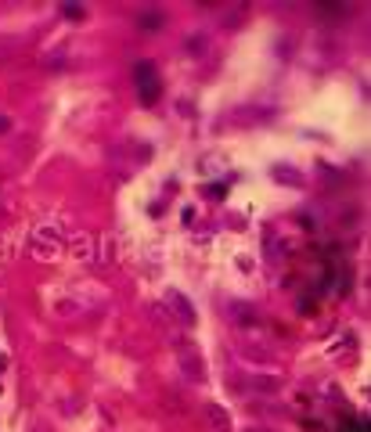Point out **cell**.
Instances as JSON below:
<instances>
[{"label": "cell", "mask_w": 371, "mask_h": 432, "mask_svg": "<svg viewBox=\"0 0 371 432\" xmlns=\"http://www.w3.org/2000/svg\"><path fill=\"white\" fill-rule=\"evenodd\" d=\"M177 357H181V367H184V374L191 378V382H205V364H202V357L195 350L177 346Z\"/></svg>", "instance_id": "5"}, {"label": "cell", "mask_w": 371, "mask_h": 432, "mask_svg": "<svg viewBox=\"0 0 371 432\" xmlns=\"http://www.w3.org/2000/svg\"><path fill=\"white\" fill-rule=\"evenodd\" d=\"M134 87H137V97L141 104H155L158 94H163V83H158V72L151 62H137L134 65Z\"/></svg>", "instance_id": "1"}, {"label": "cell", "mask_w": 371, "mask_h": 432, "mask_svg": "<svg viewBox=\"0 0 371 432\" xmlns=\"http://www.w3.org/2000/svg\"><path fill=\"white\" fill-rule=\"evenodd\" d=\"M33 252H36L40 259H55V256L62 252V238H58L55 231H36V234H33Z\"/></svg>", "instance_id": "4"}, {"label": "cell", "mask_w": 371, "mask_h": 432, "mask_svg": "<svg viewBox=\"0 0 371 432\" xmlns=\"http://www.w3.org/2000/svg\"><path fill=\"white\" fill-rule=\"evenodd\" d=\"M62 15H65V18H76V22H80V18H83L87 11H83V4H62Z\"/></svg>", "instance_id": "11"}, {"label": "cell", "mask_w": 371, "mask_h": 432, "mask_svg": "<svg viewBox=\"0 0 371 432\" xmlns=\"http://www.w3.org/2000/svg\"><path fill=\"white\" fill-rule=\"evenodd\" d=\"M245 432H271V428H267V425H249Z\"/></svg>", "instance_id": "15"}, {"label": "cell", "mask_w": 371, "mask_h": 432, "mask_svg": "<svg viewBox=\"0 0 371 432\" xmlns=\"http://www.w3.org/2000/svg\"><path fill=\"white\" fill-rule=\"evenodd\" d=\"M227 317H231L235 328H259L256 306H249V303H231V306H227Z\"/></svg>", "instance_id": "6"}, {"label": "cell", "mask_w": 371, "mask_h": 432, "mask_svg": "<svg viewBox=\"0 0 371 432\" xmlns=\"http://www.w3.org/2000/svg\"><path fill=\"white\" fill-rule=\"evenodd\" d=\"M8 130H11V119H8L4 112H0V134H8Z\"/></svg>", "instance_id": "14"}, {"label": "cell", "mask_w": 371, "mask_h": 432, "mask_svg": "<svg viewBox=\"0 0 371 432\" xmlns=\"http://www.w3.org/2000/svg\"><path fill=\"white\" fill-rule=\"evenodd\" d=\"M317 11H321V15H343L346 8L343 4H317Z\"/></svg>", "instance_id": "13"}, {"label": "cell", "mask_w": 371, "mask_h": 432, "mask_svg": "<svg viewBox=\"0 0 371 432\" xmlns=\"http://www.w3.org/2000/svg\"><path fill=\"white\" fill-rule=\"evenodd\" d=\"M166 306L173 310V317L181 320V324H188V328H195V320H198V313H195V306H191V299L181 292V288H170L166 292Z\"/></svg>", "instance_id": "2"}, {"label": "cell", "mask_w": 371, "mask_h": 432, "mask_svg": "<svg viewBox=\"0 0 371 432\" xmlns=\"http://www.w3.org/2000/svg\"><path fill=\"white\" fill-rule=\"evenodd\" d=\"M184 47H188V54H202V50H205V40H202V36H188Z\"/></svg>", "instance_id": "12"}, {"label": "cell", "mask_w": 371, "mask_h": 432, "mask_svg": "<svg viewBox=\"0 0 371 432\" xmlns=\"http://www.w3.org/2000/svg\"><path fill=\"white\" fill-rule=\"evenodd\" d=\"M4 367H8V360H4V357H0V371H4Z\"/></svg>", "instance_id": "16"}, {"label": "cell", "mask_w": 371, "mask_h": 432, "mask_svg": "<svg viewBox=\"0 0 371 432\" xmlns=\"http://www.w3.org/2000/svg\"><path fill=\"white\" fill-rule=\"evenodd\" d=\"M245 386H249V393H259V396H274V393H281V386H285V378L281 374H245Z\"/></svg>", "instance_id": "3"}, {"label": "cell", "mask_w": 371, "mask_h": 432, "mask_svg": "<svg viewBox=\"0 0 371 432\" xmlns=\"http://www.w3.org/2000/svg\"><path fill=\"white\" fill-rule=\"evenodd\" d=\"M245 15H249V8H245V4H242L238 11H231V15L220 22V26H224V33H238V26H242V18H245Z\"/></svg>", "instance_id": "10"}, {"label": "cell", "mask_w": 371, "mask_h": 432, "mask_svg": "<svg viewBox=\"0 0 371 432\" xmlns=\"http://www.w3.org/2000/svg\"><path fill=\"white\" fill-rule=\"evenodd\" d=\"M242 360H249V364H263V367H274L278 360H274V353H267V350H259V346H238L235 350Z\"/></svg>", "instance_id": "9"}, {"label": "cell", "mask_w": 371, "mask_h": 432, "mask_svg": "<svg viewBox=\"0 0 371 432\" xmlns=\"http://www.w3.org/2000/svg\"><path fill=\"white\" fill-rule=\"evenodd\" d=\"M205 425H209V432H235L231 414L220 404H205Z\"/></svg>", "instance_id": "7"}, {"label": "cell", "mask_w": 371, "mask_h": 432, "mask_svg": "<svg viewBox=\"0 0 371 432\" xmlns=\"http://www.w3.org/2000/svg\"><path fill=\"white\" fill-rule=\"evenodd\" d=\"M134 26H137V33L151 36V33H158V29L166 26V15H163V11H141V15L134 18Z\"/></svg>", "instance_id": "8"}]
</instances>
